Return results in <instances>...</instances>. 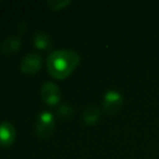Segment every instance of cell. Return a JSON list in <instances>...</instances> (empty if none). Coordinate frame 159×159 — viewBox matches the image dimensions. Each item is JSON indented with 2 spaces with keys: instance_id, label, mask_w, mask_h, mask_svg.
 Returning <instances> with one entry per match:
<instances>
[{
  "instance_id": "8fae6325",
  "label": "cell",
  "mask_w": 159,
  "mask_h": 159,
  "mask_svg": "<svg viewBox=\"0 0 159 159\" xmlns=\"http://www.w3.org/2000/svg\"><path fill=\"white\" fill-rule=\"evenodd\" d=\"M59 115L63 118H69L70 116H73V108H71L69 105L67 104H63L60 106L59 110H57Z\"/></svg>"
},
{
  "instance_id": "3957f363",
  "label": "cell",
  "mask_w": 159,
  "mask_h": 159,
  "mask_svg": "<svg viewBox=\"0 0 159 159\" xmlns=\"http://www.w3.org/2000/svg\"><path fill=\"white\" fill-rule=\"evenodd\" d=\"M54 129V117L49 111H43L39 115L36 123V131L39 137L47 138L52 134Z\"/></svg>"
},
{
  "instance_id": "277c9868",
  "label": "cell",
  "mask_w": 159,
  "mask_h": 159,
  "mask_svg": "<svg viewBox=\"0 0 159 159\" xmlns=\"http://www.w3.org/2000/svg\"><path fill=\"white\" fill-rule=\"evenodd\" d=\"M41 98L46 104L55 106L61 100V91L59 86L52 82H47L41 87Z\"/></svg>"
},
{
  "instance_id": "52a82bcc",
  "label": "cell",
  "mask_w": 159,
  "mask_h": 159,
  "mask_svg": "<svg viewBox=\"0 0 159 159\" xmlns=\"http://www.w3.org/2000/svg\"><path fill=\"white\" fill-rule=\"evenodd\" d=\"M101 117V111L98 107L95 106H90L84 111L82 113V119H84V123L89 125L95 124Z\"/></svg>"
},
{
  "instance_id": "30bf717a",
  "label": "cell",
  "mask_w": 159,
  "mask_h": 159,
  "mask_svg": "<svg viewBox=\"0 0 159 159\" xmlns=\"http://www.w3.org/2000/svg\"><path fill=\"white\" fill-rule=\"evenodd\" d=\"M70 0H51L48 1V6L50 7L52 10H62L65 7H67L68 4H70Z\"/></svg>"
},
{
  "instance_id": "8992f818",
  "label": "cell",
  "mask_w": 159,
  "mask_h": 159,
  "mask_svg": "<svg viewBox=\"0 0 159 159\" xmlns=\"http://www.w3.org/2000/svg\"><path fill=\"white\" fill-rule=\"evenodd\" d=\"M15 129L13 124L9 121H3L0 123V145L8 147L15 141Z\"/></svg>"
},
{
  "instance_id": "ba28073f",
  "label": "cell",
  "mask_w": 159,
  "mask_h": 159,
  "mask_svg": "<svg viewBox=\"0 0 159 159\" xmlns=\"http://www.w3.org/2000/svg\"><path fill=\"white\" fill-rule=\"evenodd\" d=\"M21 48V40L19 38H8L1 44V51L4 55H11L16 52Z\"/></svg>"
},
{
  "instance_id": "7a4b0ae2",
  "label": "cell",
  "mask_w": 159,
  "mask_h": 159,
  "mask_svg": "<svg viewBox=\"0 0 159 159\" xmlns=\"http://www.w3.org/2000/svg\"><path fill=\"white\" fill-rule=\"evenodd\" d=\"M124 105V97L118 91L111 89L105 93L103 97V108L109 115L118 112L120 108Z\"/></svg>"
},
{
  "instance_id": "9c48e42d",
  "label": "cell",
  "mask_w": 159,
  "mask_h": 159,
  "mask_svg": "<svg viewBox=\"0 0 159 159\" xmlns=\"http://www.w3.org/2000/svg\"><path fill=\"white\" fill-rule=\"evenodd\" d=\"M34 44L38 49H48L51 46V39L44 32H37L34 36Z\"/></svg>"
},
{
  "instance_id": "6da1fadb",
  "label": "cell",
  "mask_w": 159,
  "mask_h": 159,
  "mask_svg": "<svg viewBox=\"0 0 159 159\" xmlns=\"http://www.w3.org/2000/svg\"><path fill=\"white\" fill-rule=\"evenodd\" d=\"M80 61V56L73 49L55 50L48 57L47 67L53 77L64 80L73 73Z\"/></svg>"
},
{
  "instance_id": "5b68a950",
  "label": "cell",
  "mask_w": 159,
  "mask_h": 159,
  "mask_svg": "<svg viewBox=\"0 0 159 159\" xmlns=\"http://www.w3.org/2000/svg\"><path fill=\"white\" fill-rule=\"evenodd\" d=\"M41 68V56L38 52H30L22 59L21 71L25 74H35Z\"/></svg>"
}]
</instances>
